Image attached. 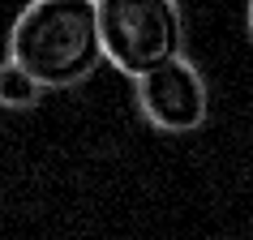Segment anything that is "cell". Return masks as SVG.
Here are the masks:
<instances>
[{"label": "cell", "instance_id": "obj_3", "mask_svg": "<svg viewBox=\"0 0 253 240\" xmlns=\"http://www.w3.org/2000/svg\"><path fill=\"white\" fill-rule=\"evenodd\" d=\"M137 107L163 133H193L211 116V90L202 69L180 56L172 65L137 78Z\"/></svg>", "mask_w": 253, "mask_h": 240}, {"label": "cell", "instance_id": "obj_1", "mask_svg": "<svg viewBox=\"0 0 253 240\" xmlns=\"http://www.w3.org/2000/svg\"><path fill=\"white\" fill-rule=\"evenodd\" d=\"M9 60L47 90H69L107 60L94 0H30L9 26Z\"/></svg>", "mask_w": 253, "mask_h": 240}, {"label": "cell", "instance_id": "obj_4", "mask_svg": "<svg viewBox=\"0 0 253 240\" xmlns=\"http://www.w3.org/2000/svg\"><path fill=\"white\" fill-rule=\"evenodd\" d=\"M47 94V86H43L30 69H22L17 60H0V107H9V112H26V107H35Z\"/></svg>", "mask_w": 253, "mask_h": 240}, {"label": "cell", "instance_id": "obj_5", "mask_svg": "<svg viewBox=\"0 0 253 240\" xmlns=\"http://www.w3.org/2000/svg\"><path fill=\"white\" fill-rule=\"evenodd\" d=\"M249 35H253V0H249Z\"/></svg>", "mask_w": 253, "mask_h": 240}, {"label": "cell", "instance_id": "obj_2", "mask_svg": "<svg viewBox=\"0 0 253 240\" xmlns=\"http://www.w3.org/2000/svg\"><path fill=\"white\" fill-rule=\"evenodd\" d=\"M103 52L125 78H146L185 56L180 0H94Z\"/></svg>", "mask_w": 253, "mask_h": 240}]
</instances>
